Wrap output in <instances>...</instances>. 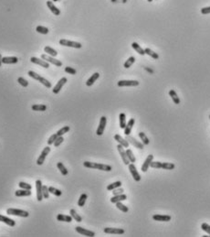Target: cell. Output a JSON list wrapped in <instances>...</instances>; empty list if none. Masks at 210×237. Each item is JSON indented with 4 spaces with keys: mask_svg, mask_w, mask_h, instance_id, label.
<instances>
[{
    "mask_svg": "<svg viewBox=\"0 0 210 237\" xmlns=\"http://www.w3.org/2000/svg\"><path fill=\"white\" fill-rule=\"evenodd\" d=\"M83 166L88 169H99V170H103V171H111L112 169V166H110V165L100 164V163H95V162H90V161L83 162Z\"/></svg>",
    "mask_w": 210,
    "mask_h": 237,
    "instance_id": "obj_1",
    "label": "cell"
},
{
    "mask_svg": "<svg viewBox=\"0 0 210 237\" xmlns=\"http://www.w3.org/2000/svg\"><path fill=\"white\" fill-rule=\"evenodd\" d=\"M28 75H29L30 77H31V78H33L34 80H37V81H38L39 82H41L42 84L44 85L45 87H47V88H51V82L48 81L47 79L41 77L40 75H39V74L36 73V72H34L33 71H29V72H28Z\"/></svg>",
    "mask_w": 210,
    "mask_h": 237,
    "instance_id": "obj_2",
    "label": "cell"
},
{
    "mask_svg": "<svg viewBox=\"0 0 210 237\" xmlns=\"http://www.w3.org/2000/svg\"><path fill=\"white\" fill-rule=\"evenodd\" d=\"M7 213L9 215H15V216H19V217H28L29 213L27 212V210H18V209H12L9 208L7 210Z\"/></svg>",
    "mask_w": 210,
    "mask_h": 237,
    "instance_id": "obj_3",
    "label": "cell"
},
{
    "mask_svg": "<svg viewBox=\"0 0 210 237\" xmlns=\"http://www.w3.org/2000/svg\"><path fill=\"white\" fill-rule=\"evenodd\" d=\"M41 59L46 60L47 62L55 65V66H57V67H61V66H62V62H61L60 60H56L54 57L50 56V55H48V54H42L41 55Z\"/></svg>",
    "mask_w": 210,
    "mask_h": 237,
    "instance_id": "obj_4",
    "label": "cell"
},
{
    "mask_svg": "<svg viewBox=\"0 0 210 237\" xmlns=\"http://www.w3.org/2000/svg\"><path fill=\"white\" fill-rule=\"evenodd\" d=\"M59 44L61 46H65V47H71V48H75V49H81L82 47V45L80 42H76V41H71L68 40V39H60L59 40Z\"/></svg>",
    "mask_w": 210,
    "mask_h": 237,
    "instance_id": "obj_5",
    "label": "cell"
},
{
    "mask_svg": "<svg viewBox=\"0 0 210 237\" xmlns=\"http://www.w3.org/2000/svg\"><path fill=\"white\" fill-rule=\"evenodd\" d=\"M117 85L119 87H126V86H138L139 82L134 81V80H122L119 81L117 83Z\"/></svg>",
    "mask_w": 210,
    "mask_h": 237,
    "instance_id": "obj_6",
    "label": "cell"
},
{
    "mask_svg": "<svg viewBox=\"0 0 210 237\" xmlns=\"http://www.w3.org/2000/svg\"><path fill=\"white\" fill-rule=\"evenodd\" d=\"M106 124H107V118L105 116H102L100 119V124L97 128V131H96V134L98 135H102L104 129H105V126H106Z\"/></svg>",
    "mask_w": 210,
    "mask_h": 237,
    "instance_id": "obj_7",
    "label": "cell"
},
{
    "mask_svg": "<svg viewBox=\"0 0 210 237\" xmlns=\"http://www.w3.org/2000/svg\"><path fill=\"white\" fill-rule=\"evenodd\" d=\"M117 149H118V151H119V153H120L121 157H122V161H123V163H124L125 165L128 166V165L130 164V160H129V159H128L127 155H126V151L124 150L123 147H122V145L119 144V145L117 146Z\"/></svg>",
    "mask_w": 210,
    "mask_h": 237,
    "instance_id": "obj_8",
    "label": "cell"
},
{
    "mask_svg": "<svg viewBox=\"0 0 210 237\" xmlns=\"http://www.w3.org/2000/svg\"><path fill=\"white\" fill-rule=\"evenodd\" d=\"M129 170H130V173L132 174V177L133 178V179L135 181H141V176H140L139 172L136 169V167L133 165V163L132 164H129Z\"/></svg>",
    "mask_w": 210,
    "mask_h": 237,
    "instance_id": "obj_9",
    "label": "cell"
},
{
    "mask_svg": "<svg viewBox=\"0 0 210 237\" xmlns=\"http://www.w3.org/2000/svg\"><path fill=\"white\" fill-rule=\"evenodd\" d=\"M50 152V147H45L44 149H43V151L41 152L40 156L38 157V159L37 160V164L40 166V165H42L43 163H44V161L46 159V157L49 155Z\"/></svg>",
    "mask_w": 210,
    "mask_h": 237,
    "instance_id": "obj_10",
    "label": "cell"
},
{
    "mask_svg": "<svg viewBox=\"0 0 210 237\" xmlns=\"http://www.w3.org/2000/svg\"><path fill=\"white\" fill-rule=\"evenodd\" d=\"M127 141L129 142V144H132L133 146H134L136 148H139V149H143V147H144V145L141 142H139L138 140H136L134 137H131V135H126V138H125Z\"/></svg>",
    "mask_w": 210,
    "mask_h": 237,
    "instance_id": "obj_11",
    "label": "cell"
},
{
    "mask_svg": "<svg viewBox=\"0 0 210 237\" xmlns=\"http://www.w3.org/2000/svg\"><path fill=\"white\" fill-rule=\"evenodd\" d=\"M30 61H31L32 63L38 64V65H39V66H41L43 68H46V69H48V68L50 67V63L49 62H47V61L44 60L38 59V58H37V57H31Z\"/></svg>",
    "mask_w": 210,
    "mask_h": 237,
    "instance_id": "obj_12",
    "label": "cell"
},
{
    "mask_svg": "<svg viewBox=\"0 0 210 237\" xmlns=\"http://www.w3.org/2000/svg\"><path fill=\"white\" fill-rule=\"evenodd\" d=\"M75 230L79 234H81V235H85V236H90V237H93L95 236V232H92V231H90V230H87L85 228H82L81 226H77L75 228Z\"/></svg>",
    "mask_w": 210,
    "mask_h": 237,
    "instance_id": "obj_13",
    "label": "cell"
},
{
    "mask_svg": "<svg viewBox=\"0 0 210 237\" xmlns=\"http://www.w3.org/2000/svg\"><path fill=\"white\" fill-rule=\"evenodd\" d=\"M42 182L41 181H36V191H37V200L41 201L43 200V193H42Z\"/></svg>",
    "mask_w": 210,
    "mask_h": 237,
    "instance_id": "obj_14",
    "label": "cell"
},
{
    "mask_svg": "<svg viewBox=\"0 0 210 237\" xmlns=\"http://www.w3.org/2000/svg\"><path fill=\"white\" fill-rule=\"evenodd\" d=\"M104 232L108 234H123L124 230L122 228H104Z\"/></svg>",
    "mask_w": 210,
    "mask_h": 237,
    "instance_id": "obj_15",
    "label": "cell"
},
{
    "mask_svg": "<svg viewBox=\"0 0 210 237\" xmlns=\"http://www.w3.org/2000/svg\"><path fill=\"white\" fill-rule=\"evenodd\" d=\"M67 81H68V79L66 78V77H63V78H61L60 80L58 82V83H57V84L55 85V87L53 88V93L54 94H59V92H60V90L62 89V87H63V85L65 84V83L67 82Z\"/></svg>",
    "mask_w": 210,
    "mask_h": 237,
    "instance_id": "obj_16",
    "label": "cell"
},
{
    "mask_svg": "<svg viewBox=\"0 0 210 237\" xmlns=\"http://www.w3.org/2000/svg\"><path fill=\"white\" fill-rule=\"evenodd\" d=\"M153 160H154V155H149L146 157V159L144 160L142 168H141L143 172H146V171L148 170V168L150 167V164H151V162Z\"/></svg>",
    "mask_w": 210,
    "mask_h": 237,
    "instance_id": "obj_17",
    "label": "cell"
},
{
    "mask_svg": "<svg viewBox=\"0 0 210 237\" xmlns=\"http://www.w3.org/2000/svg\"><path fill=\"white\" fill-rule=\"evenodd\" d=\"M47 6L50 8V10L53 13L55 16H59L60 15V10L58 7H56V6L53 4L52 1H47Z\"/></svg>",
    "mask_w": 210,
    "mask_h": 237,
    "instance_id": "obj_18",
    "label": "cell"
},
{
    "mask_svg": "<svg viewBox=\"0 0 210 237\" xmlns=\"http://www.w3.org/2000/svg\"><path fill=\"white\" fill-rule=\"evenodd\" d=\"M153 219H154L155 221H158V222H169V221H171V216H169V215L155 214L153 216Z\"/></svg>",
    "mask_w": 210,
    "mask_h": 237,
    "instance_id": "obj_19",
    "label": "cell"
},
{
    "mask_svg": "<svg viewBox=\"0 0 210 237\" xmlns=\"http://www.w3.org/2000/svg\"><path fill=\"white\" fill-rule=\"evenodd\" d=\"M134 122H135V119L134 118H131L129 120V122L127 123V125H126L125 128H124V134L126 135H129L132 132V129H133V126L134 125Z\"/></svg>",
    "mask_w": 210,
    "mask_h": 237,
    "instance_id": "obj_20",
    "label": "cell"
},
{
    "mask_svg": "<svg viewBox=\"0 0 210 237\" xmlns=\"http://www.w3.org/2000/svg\"><path fill=\"white\" fill-rule=\"evenodd\" d=\"M125 200H127V196L122 193V194H119V195H113V197L111 198V202L116 203V202H119V201H122Z\"/></svg>",
    "mask_w": 210,
    "mask_h": 237,
    "instance_id": "obj_21",
    "label": "cell"
},
{
    "mask_svg": "<svg viewBox=\"0 0 210 237\" xmlns=\"http://www.w3.org/2000/svg\"><path fill=\"white\" fill-rule=\"evenodd\" d=\"M2 62L5 64H15L18 62V59L17 57H3Z\"/></svg>",
    "mask_w": 210,
    "mask_h": 237,
    "instance_id": "obj_22",
    "label": "cell"
},
{
    "mask_svg": "<svg viewBox=\"0 0 210 237\" xmlns=\"http://www.w3.org/2000/svg\"><path fill=\"white\" fill-rule=\"evenodd\" d=\"M114 139H115L116 141H117L118 143H119L120 145H122V146L123 147H129V142H128L126 139L122 138L120 135H118V134L115 135H114Z\"/></svg>",
    "mask_w": 210,
    "mask_h": 237,
    "instance_id": "obj_23",
    "label": "cell"
},
{
    "mask_svg": "<svg viewBox=\"0 0 210 237\" xmlns=\"http://www.w3.org/2000/svg\"><path fill=\"white\" fill-rule=\"evenodd\" d=\"M0 222H5V223H7V225H9L11 227L16 225V222H15L14 220H12V219L6 217V216H4V215H1V214H0Z\"/></svg>",
    "mask_w": 210,
    "mask_h": 237,
    "instance_id": "obj_24",
    "label": "cell"
},
{
    "mask_svg": "<svg viewBox=\"0 0 210 237\" xmlns=\"http://www.w3.org/2000/svg\"><path fill=\"white\" fill-rule=\"evenodd\" d=\"M99 77H100V73H99V72H95V73H93L92 75L90 76V78L89 79V80L86 82V85H87V86H89V87H90V86H91V85H92L96 81L98 80Z\"/></svg>",
    "mask_w": 210,
    "mask_h": 237,
    "instance_id": "obj_25",
    "label": "cell"
},
{
    "mask_svg": "<svg viewBox=\"0 0 210 237\" xmlns=\"http://www.w3.org/2000/svg\"><path fill=\"white\" fill-rule=\"evenodd\" d=\"M57 220L59 222H71L72 217L71 215H64V214H58Z\"/></svg>",
    "mask_w": 210,
    "mask_h": 237,
    "instance_id": "obj_26",
    "label": "cell"
},
{
    "mask_svg": "<svg viewBox=\"0 0 210 237\" xmlns=\"http://www.w3.org/2000/svg\"><path fill=\"white\" fill-rule=\"evenodd\" d=\"M15 195L17 197H27V196H30L31 195V191L29 190H18V191H16L15 192Z\"/></svg>",
    "mask_w": 210,
    "mask_h": 237,
    "instance_id": "obj_27",
    "label": "cell"
},
{
    "mask_svg": "<svg viewBox=\"0 0 210 237\" xmlns=\"http://www.w3.org/2000/svg\"><path fill=\"white\" fill-rule=\"evenodd\" d=\"M169 95L171 96L173 102H174V104H180V99H179L178 95H177V94L176 93V91H174V90H170Z\"/></svg>",
    "mask_w": 210,
    "mask_h": 237,
    "instance_id": "obj_28",
    "label": "cell"
},
{
    "mask_svg": "<svg viewBox=\"0 0 210 237\" xmlns=\"http://www.w3.org/2000/svg\"><path fill=\"white\" fill-rule=\"evenodd\" d=\"M119 119H120V127H121L122 129H124L126 125H127V123H126V116H125V114L121 113L120 116H119Z\"/></svg>",
    "mask_w": 210,
    "mask_h": 237,
    "instance_id": "obj_29",
    "label": "cell"
},
{
    "mask_svg": "<svg viewBox=\"0 0 210 237\" xmlns=\"http://www.w3.org/2000/svg\"><path fill=\"white\" fill-rule=\"evenodd\" d=\"M69 213H71V216L72 217V219H74V220H75L76 222H82V218H81V215H79L78 213H77V212L74 209H71V210H69Z\"/></svg>",
    "mask_w": 210,
    "mask_h": 237,
    "instance_id": "obj_30",
    "label": "cell"
},
{
    "mask_svg": "<svg viewBox=\"0 0 210 237\" xmlns=\"http://www.w3.org/2000/svg\"><path fill=\"white\" fill-rule=\"evenodd\" d=\"M132 47H133V49L137 52V53H139L140 55H144L145 54V52H144V50L142 49L141 47H140V45L138 44V43L136 42H133L132 43Z\"/></svg>",
    "mask_w": 210,
    "mask_h": 237,
    "instance_id": "obj_31",
    "label": "cell"
},
{
    "mask_svg": "<svg viewBox=\"0 0 210 237\" xmlns=\"http://www.w3.org/2000/svg\"><path fill=\"white\" fill-rule=\"evenodd\" d=\"M144 52H145V54L147 55H149L150 57H152L154 60H158L159 59V55L156 53V52L155 51H153L151 49H149V48H146V49H144Z\"/></svg>",
    "mask_w": 210,
    "mask_h": 237,
    "instance_id": "obj_32",
    "label": "cell"
},
{
    "mask_svg": "<svg viewBox=\"0 0 210 237\" xmlns=\"http://www.w3.org/2000/svg\"><path fill=\"white\" fill-rule=\"evenodd\" d=\"M44 50L45 52L48 54V55H50V56H52V57H55L58 55V52H57V50H55L54 49H52L51 47H49V46H46L44 48Z\"/></svg>",
    "mask_w": 210,
    "mask_h": 237,
    "instance_id": "obj_33",
    "label": "cell"
},
{
    "mask_svg": "<svg viewBox=\"0 0 210 237\" xmlns=\"http://www.w3.org/2000/svg\"><path fill=\"white\" fill-rule=\"evenodd\" d=\"M32 110L33 111H41V112H44L47 110V105L45 104H34L31 106Z\"/></svg>",
    "mask_w": 210,
    "mask_h": 237,
    "instance_id": "obj_34",
    "label": "cell"
},
{
    "mask_svg": "<svg viewBox=\"0 0 210 237\" xmlns=\"http://www.w3.org/2000/svg\"><path fill=\"white\" fill-rule=\"evenodd\" d=\"M87 198H88V196H87L86 193H82L81 195L80 199L78 200V206H80V207H83L87 200Z\"/></svg>",
    "mask_w": 210,
    "mask_h": 237,
    "instance_id": "obj_35",
    "label": "cell"
},
{
    "mask_svg": "<svg viewBox=\"0 0 210 237\" xmlns=\"http://www.w3.org/2000/svg\"><path fill=\"white\" fill-rule=\"evenodd\" d=\"M174 164L171 163V162H162V169H167V170H172L174 169Z\"/></svg>",
    "mask_w": 210,
    "mask_h": 237,
    "instance_id": "obj_36",
    "label": "cell"
},
{
    "mask_svg": "<svg viewBox=\"0 0 210 237\" xmlns=\"http://www.w3.org/2000/svg\"><path fill=\"white\" fill-rule=\"evenodd\" d=\"M57 167H58V169H59L60 173L63 175V176H67L68 175V169L65 168V166L63 165V163H61V162H59L58 164H57Z\"/></svg>",
    "mask_w": 210,
    "mask_h": 237,
    "instance_id": "obj_37",
    "label": "cell"
},
{
    "mask_svg": "<svg viewBox=\"0 0 210 237\" xmlns=\"http://www.w3.org/2000/svg\"><path fill=\"white\" fill-rule=\"evenodd\" d=\"M116 207L119 209L120 210H122V212H129V208L127 206H125L124 204L122 203V201H119V202H116Z\"/></svg>",
    "mask_w": 210,
    "mask_h": 237,
    "instance_id": "obj_38",
    "label": "cell"
},
{
    "mask_svg": "<svg viewBox=\"0 0 210 237\" xmlns=\"http://www.w3.org/2000/svg\"><path fill=\"white\" fill-rule=\"evenodd\" d=\"M69 130H71V127H69V125L63 126L62 128H61V129H59V130L58 131V132H57V135H58L59 137H62V135H63L64 134L68 133Z\"/></svg>",
    "mask_w": 210,
    "mask_h": 237,
    "instance_id": "obj_39",
    "label": "cell"
},
{
    "mask_svg": "<svg viewBox=\"0 0 210 237\" xmlns=\"http://www.w3.org/2000/svg\"><path fill=\"white\" fill-rule=\"evenodd\" d=\"M36 30H37V32L43 34V35H47L50 31L49 29L46 28V27H43V26H38V27L36 28Z\"/></svg>",
    "mask_w": 210,
    "mask_h": 237,
    "instance_id": "obj_40",
    "label": "cell"
},
{
    "mask_svg": "<svg viewBox=\"0 0 210 237\" xmlns=\"http://www.w3.org/2000/svg\"><path fill=\"white\" fill-rule=\"evenodd\" d=\"M121 186H122V182L121 181H115V182L110 184V185H108L107 190L108 191H113L114 189H117V188H119Z\"/></svg>",
    "mask_w": 210,
    "mask_h": 237,
    "instance_id": "obj_41",
    "label": "cell"
},
{
    "mask_svg": "<svg viewBox=\"0 0 210 237\" xmlns=\"http://www.w3.org/2000/svg\"><path fill=\"white\" fill-rule=\"evenodd\" d=\"M126 155H127V157H128V159H129L130 162H132V163H134V162L136 161V159H135L132 150H131V149L128 148L127 150H126Z\"/></svg>",
    "mask_w": 210,
    "mask_h": 237,
    "instance_id": "obj_42",
    "label": "cell"
},
{
    "mask_svg": "<svg viewBox=\"0 0 210 237\" xmlns=\"http://www.w3.org/2000/svg\"><path fill=\"white\" fill-rule=\"evenodd\" d=\"M139 137H140V138H141L142 143H143V145H148V144L150 143L149 139H148V137H146V135L144 134L143 132H140V133H139Z\"/></svg>",
    "mask_w": 210,
    "mask_h": 237,
    "instance_id": "obj_43",
    "label": "cell"
},
{
    "mask_svg": "<svg viewBox=\"0 0 210 237\" xmlns=\"http://www.w3.org/2000/svg\"><path fill=\"white\" fill-rule=\"evenodd\" d=\"M134 61H135V58H134V57H133V56L130 57V58L124 62V68H126V69L130 68V67L132 66V65L134 63Z\"/></svg>",
    "mask_w": 210,
    "mask_h": 237,
    "instance_id": "obj_44",
    "label": "cell"
},
{
    "mask_svg": "<svg viewBox=\"0 0 210 237\" xmlns=\"http://www.w3.org/2000/svg\"><path fill=\"white\" fill-rule=\"evenodd\" d=\"M49 191H50V193H52V194L58 196V197H59V196H61V194H62V191H59V190H58V189L54 188V187H50V188H49Z\"/></svg>",
    "mask_w": 210,
    "mask_h": 237,
    "instance_id": "obj_45",
    "label": "cell"
},
{
    "mask_svg": "<svg viewBox=\"0 0 210 237\" xmlns=\"http://www.w3.org/2000/svg\"><path fill=\"white\" fill-rule=\"evenodd\" d=\"M18 186H19V188L23 189V190H29V191H31V189H32V186L30 185V184L26 183V182H22V181L18 183Z\"/></svg>",
    "mask_w": 210,
    "mask_h": 237,
    "instance_id": "obj_46",
    "label": "cell"
},
{
    "mask_svg": "<svg viewBox=\"0 0 210 237\" xmlns=\"http://www.w3.org/2000/svg\"><path fill=\"white\" fill-rule=\"evenodd\" d=\"M42 193H43V198H44V199H49V196H50L49 188H48L47 186H45V185L42 186Z\"/></svg>",
    "mask_w": 210,
    "mask_h": 237,
    "instance_id": "obj_47",
    "label": "cell"
},
{
    "mask_svg": "<svg viewBox=\"0 0 210 237\" xmlns=\"http://www.w3.org/2000/svg\"><path fill=\"white\" fill-rule=\"evenodd\" d=\"M150 167L153 169H162V162L153 160L150 164Z\"/></svg>",
    "mask_w": 210,
    "mask_h": 237,
    "instance_id": "obj_48",
    "label": "cell"
},
{
    "mask_svg": "<svg viewBox=\"0 0 210 237\" xmlns=\"http://www.w3.org/2000/svg\"><path fill=\"white\" fill-rule=\"evenodd\" d=\"M17 82H18L19 84L21 86H23V87H27L28 85V82L26 80V79H24L23 77H19L18 79H17Z\"/></svg>",
    "mask_w": 210,
    "mask_h": 237,
    "instance_id": "obj_49",
    "label": "cell"
},
{
    "mask_svg": "<svg viewBox=\"0 0 210 237\" xmlns=\"http://www.w3.org/2000/svg\"><path fill=\"white\" fill-rule=\"evenodd\" d=\"M63 141H64V138H63V137H57V139H56V141L54 142V146H55V147H59L61 144L63 143Z\"/></svg>",
    "mask_w": 210,
    "mask_h": 237,
    "instance_id": "obj_50",
    "label": "cell"
},
{
    "mask_svg": "<svg viewBox=\"0 0 210 237\" xmlns=\"http://www.w3.org/2000/svg\"><path fill=\"white\" fill-rule=\"evenodd\" d=\"M58 137H59V135H57V133H56V134H53L52 135H50V137L49 138V140H48V144H49V145H53Z\"/></svg>",
    "mask_w": 210,
    "mask_h": 237,
    "instance_id": "obj_51",
    "label": "cell"
},
{
    "mask_svg": "<svg viewBox=\"0 0 210 237\" xmlns=\"http://www.w3.org/2000/svg\"><path fill=\"white\" fill-rule=\"evenodd\" d=\"M201 228H202L203 231H205V232H207V234L210 235V225H209V224H207V223L204 222V223H202V224H201Z\"/></svg>",
    "mask_w": 210,
    "mask_h": 237,
    "instance_id": "obj_52",
    "label": "cell"
},
{
    "mask_svg": "<svg viewBox=\"0 0 210 237\" xmlns=\"http://www.w3.org/2000/svg\"><path fill=\"white\" fill-rule=\"evenodd\" d=\"M65 72H66L67 73H69V74H71V75H75V74L77 73V71L75 69H73L71 67H69V66L65 68Z\"/></svg>",
    "mask_w": 210,
    "mask_h": 237,
    "instance_id": "obj_53",
    "label": "cell"
},
{
    "mask_svg": "<svg viewBox=\"0 0 210 237\" xmlns=\"http://www.w3.org/2000/svg\"><path fill=\"white\" fill-rule=\"evenodd\" d=\"M123 193V189H122L121 187L117 188V189H114L112 191V194L113 195H119V194H122Z\"/></svg>",
    "mask_w": 210,
    "mask_h": 237,
    "instance_id": "obj_54",
    "label": "cell"
},
{
    "mask_svg": "<svg viewBox=\"0 0 210 237\" xmlns=\"http://www.w3.org/2000/svg\"><path fill=\"white\" fill-rule=\"evenodd\" d=\"M201 13H202L203 15L210 14V7H203V8H201Z\"/></svg>",
    "mask_w": 210,
    "mask_h": 237,
    "instance_id": "obj_55",
    "label": "cell"
},
{
    "mask_svg": "<svg viewBox=\"0 0 210 237\" xmlns=\"http://www.w3.org/2000/svg\"><path fill=\"white\" fill-rule=\"evenodd\" d=\"M144 70H146V71L149 72L150 73H154V71H153V70H151L150 68H148V67H144Z\"/></svg>",
    "mask_w": 210,
    "mask_h": 237,
    "instance_id": "obj_56",
    "label": "cell"
},
{
    "mask_svg": "<svg viewBox=\"0 0 210 237\" xmlns=\"http://www.w3.org/2000/svg\"><path fill=\"white\" fill-rule=\"evenodd\" d=\"M2 59H3V57H2V55L0 54V67H1V65H2Z\"/></svg>",
    "mask_w": 210,
    "mask_h": 237,
    "instance_id": "obj_57",
    "label": "cell"
},
{
    "mask_svg": "<svg viewBox=\"0 0 210 237\" xmlns=\"http://www.w3.org/2000/svg\"><path fill=\"white\" fill-rule=\"evenodd\" d=\"M147 1H148V2H152V1H153V0H147Z\"/></svg>",
    "mask_w": 210,
    "mask_h": 237,
    "instance_id": "obj_58",
    "label": "cell"
},
{
    "mask_svg": "<svg viewBox=\"0 0 210 237\" xmlns=\"http://www.w3.org/2000/svg\"><path fill=\"white\" fill-rule=\"evenodd\" d=\"M52 1H54V2H56V1H59V0H52Z\"/></svg>",
    "mask_w": 210,
    "mask_h": 237,
    "instance_id": "obj_59",
    "label": "cell"
},
{
    "mask_svg": "<svg viewBox=\"0 0 210 237\" xmlns=\"http://www.w3.org/2000/svg\"><path fill=\"white\" fill-rule=\"evenodd\" d=\"M209 119H210V116H209Z\"/></svg>",
    "mask_w": 210,
    "mask_h": 237,
    "instance_id": "obj_60",
    "label": "cell"
}]
</instances>
